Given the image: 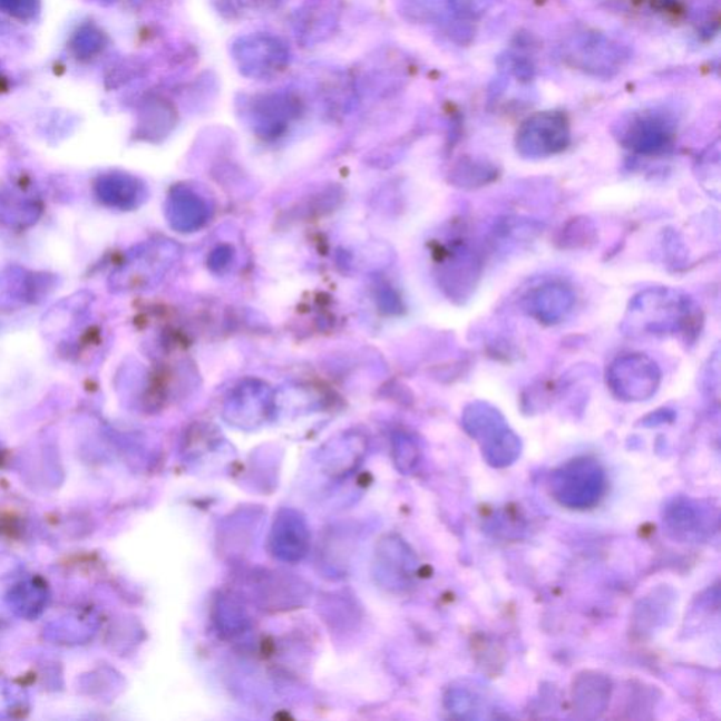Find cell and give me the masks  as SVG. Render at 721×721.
I'll list each match as a JSON object with an SVG mask.
<instances>
[{"label":"cell","instance_id":"cell-7","mask_svg":"<svg viewBox=\"0 0 721 721\" xmlns=\"http://www.w3.org/2000/svg\"><path fill=\"white\" fill-rule=\"evenodd\" d=\"M666 530L682 542H703L718 532V509L702 501L675 496L662 511Z\"/></svg>","mask_w":721,"mask_h":721},{"label":"cell","instance_id":"cell-6","mask_svg":"<svg viewBox=\"0 0 721 721\" xmlns=\"http://www.w3.org/2000/svg\"><path fill=\"white\" fill-rule=\"evenodd\" d=\"M563 56L571 67L603 78L621 71L629 58L626 48L600 33L574 36L563 46Z\"/></svg>","mask_w":721,"mask_h":721},{"label":"cell","instance_id":"cell-2","mask_svg":"<svg viewBox=\"0 0 721 721\" xmlns=\"http://www.w3.org/2000/svg\"><path fill=\"white\" fill-rule=\"evenodd\" d=\"M464 429L478 442L485 461L495 468L515 464L522 454V440L495 406L472 402L462 411Z\"/></svg>","mask_w":721,"mask_h":721},{"label":"cell","instance_id":"cell-16","mask_svg":"<svg viewBox=\"0 0 721 721\" xmlns=\"http://www.w3.org/2000/svg\"><path fill=\"white\" fill-rule=\"evenodd\" d=\"M448 709L457 713L459 718H474L475 710H478L475 698L466 689H454L447 698Z\"/></svg>","mask_w":721,"mask_h":721},{"label":"cell","instance_id":"cell-4","mask_svg":"<svg viewBox=\"0 0 721 721\" xmlns=\"http://www.w3.org/2000/svg\"><path fill=\"white\" fill-rule=\"evenodd\" d=\"M661 368L653 358L640 352L624 354L612 361L606 372V382L618 400L629 403L645 402L659 392Z\"/></svg>","mask_w":721,"mask_h":721},{"label":"cell","instance_id":"cell-9","mask_svg":"<svg viewBox=\"0 0 721 721\" xmlns=\"http://www.w3.org/2000/svg\"><path fill=\"white\" fill-rule=\"evenodd\" d=\"M573 288L564 282H546L533 288L523 298V308L538 323L554 325L563 322L575 306Z\"/></svg>","mask_w":721,"mask_h":721},{"label":"cell","instance_id":"cell-3","mask_svg":"<svg viewBox=\"0 0 721 721\" xmlns=\"http://www.w3.org/2000/svg\"><path fill=\"white\" fill-rule=\"evenodd\" d=\"M549 489L554 499L568 509H591L606 490V474L596 459L575 458L552 474Z\"/></svg>","mask_w":721,"mask_h":721},{"label":"cell","instance_id":"cell-13","mask_svg":"<svg viewBox=\"0 0 721 721\" xmlns=\"http://www.w3.org/2000/svg\"><path fill=\"white\" fill-rule=\"evenodd\" d=\"M457 185L458 186H468V188H475V186L486 185L490 181L495 179L496 169L490 167L488 164L484 163H461L457 167Z\"/></svg>","mask_w":721,"mask_h":721},{"label":"cell","instance_id":"cell-10","mask_svg":"<svg viewBox=\"0 0 721 721\" xmlns=\"http://www.w3.org/2000/svg\"><path fill=\"white\" fill-rule=\"evenodd\" d=\"M447 288L450 296L464 301L471 296L480 277V263L477 254L464 242L454 245L446 256Z\"/></svg>","mask_w":721,"mask_h":721},{"label":"cell","instance_id":"cell-14","mask_svg":"<svg viewBox=\"0 0 721 721\" xmlns=\"http://www.w3.org/2000/svg\"><path fill=\"white\" fill-rule=\"evenodd\" d=\"M498 0H448L454 13L464 19H478L493 9Z\"/></svg>","mask_w":721,"mask_h":721},{"label":"cell","instance_id":"cell-8","mask_svg":"<svg viewBox=\"0 0 721 721\" xmlns=\"http://www.w3.org/2000/svg\"><path fill=\"white\" fill-rule=\"evenodd\" d=\"M675 123L664 111L644 110L632 116L622 131L623 146L641 156L665 153L675 138Z\"/></svg>","mask_w":721,"mask_h":721},{"label":"cell","instance_id":"cell-5","mask_svg":"<svg viewBox=\"0 0 721 721\" xmlns=\"http://www.w3.org/2000/svg\"><path fill=\"white\" fill-rule=\"evenodd\" d=\"M571 143L568 117L561 111H538L522 123L516 149L523 158L542 159L565 152Z\"/></svg>","mask_w":721,"mask_h":721},{"label":"cell","instance_id":"cell-15","mask_svg":"<svg viewBox=\"0 0 721 721\" xmlns=\"http://www.w3.org/2000/svg\"><path fill=\"white\" fill-rule=\"evenodd\" d=\"M569 227L575 233H563L565 236V242L563 243L564 247H568V245H573L575 249L584 247V245H586L587 242H591L595 236L594 224L587 221V218H575V221L569 224Z\"/></svg>","mask_w":721,"mask_h":721},{"label":"cell","instance_id":"cell-1","mask_svg":"<svg viewBox=\"0 0 721 721\" xmlns=\"http://www.w3.org/2000/svg\"><path fill=\"white\" fill-rule=\"evenodd\" d=\"M702 312L691 296L672 288H650L630 301L623 330L633 338H698Z\"/></svg>","mask_w":721,"mask_h":721},{"label":"cell","instance_id":"cell-11","mask_svg":"<svg viewBox=\"0 0 721 721\" xmlns=\"http://www.w3.org/2000/svg\"><path fill=\"white\" fill-rule=\"evenodd\" d=\"M612 696V681L601 672H582L573 686L575 712L582 719L601 718Z\"/></svg>","mask_w":721,"mask_h":721},{"label":"cell","instance_id":"cell-12","mask_svg":"<svg viewBox=\"0 0 721 721\" xmlns=\"http://www.w3.org/2000/svg\"><path fill=\"white\" fill-rule=\"evenodd\" d=\"M674 602L675 596L668 587H659V590L651 592L635 607L633 616L634 633L639 634L640 637H645V635L653 634L656 629L664 626L666 618L670 617Z\"/></svg>","mask_w":721,"mask_h":721}]
</instances>
